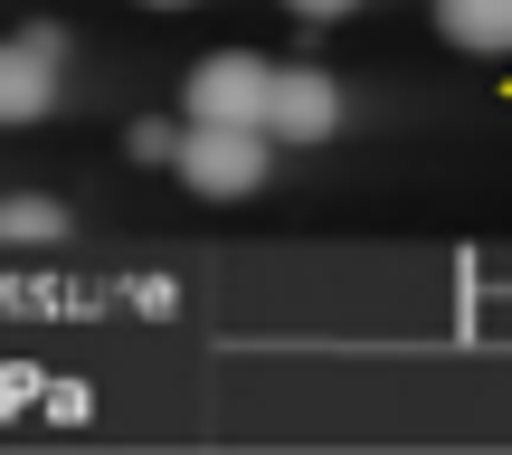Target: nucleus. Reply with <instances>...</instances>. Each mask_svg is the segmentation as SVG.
Masks as SVG:
<instances>
[{"mask_svg": "<svg viewBox=\"0 0 512 455\" xmlns=\"http://www.w3.org/2000/svg\"><path fill=\"white\" fill-rule=\"evenodd\" d=\"M57 237H67L57 200H0V247H57Z\"/></svg>", "mask_w": 512, "mask_h": 455, "instance_id": "423d86ee", "label": "nucleus"}, {"mask_svg": "<svg viewBox=\"0 0 512 455\" xmlns=\"http://www.w3.org/2000/svg\"><path fill=\"white\" fill-rule=\"evenodd\" d=\"M181 105H190V124H266L275 67H266V57H247V48H219V57H200V67H190Z\"/></svg>", "mask_w": 512, "mask_h": 455, "instance_id": "f03ea898", "label": "nucleus"}, {"mask_svg": "<svg viewBox=\"0 0 512 455\" xmlns=\"http://www.w3.org/2000/svg\"><path fill=\"white\" fill-rule=\"evenodd\" d=\"M57 57H67V29L57 19L0 38V124H38L57 105Z\"/></svg>", "mask_w": 512, "mask_h": 455, "instance_id": "7ed1b4c3", "label": "nucleus"}, {"mask_svg": "<svg viewBox=\"0 0 512 455\" xmlns=\"http://www.w3.org/2000/svg\"><path fill=\"white\" fill-rule=\"evenodd\" d=\"M437 29L475 57H512V0H437Z\"/></svg>", "mask_w": 512, "mask_h": 455, "instance_id": "39448f33", "label": "nucleus"}, {"mask_svg": "<svg viewBox=\"0 0 512 455\" xmlns=\"http://www.w3.org/2000/svg\"><path fill=\"white\" fill-rule=\"evenodd\" d=\"M181 171L200 200H247L266 181V124H181Z\"/></svg>", "mask_w": 512, "mask_h": 455, "instance_id": "f257e3e1", "label": "nucleus"}, {"mask_svg": "<svg viewBox=\"0 0 512 455\" xmlns=\"http://www.w3.org/2000/svg\"><path fill=\"white\" fill-rule=\"evenodd\" d=\"M133 162H181V133L171 124H133Z\"/></svg>", "mask_w": 512, "mask_h": 455, "instance_id": "0eeeda50", "label": "nucleus"}, {"mask_svg": "<svg viewBox=\"0 0 512 455\" xmlns=\"http://www.w3.org/2000/svg\"><path fill=\"white\" fill-rule=\"evenodd\" d=\"M332 124H342V86L323 67H275V105H266L275 143H323Z\"/></svg>", "mask_w": 512, "mask_h": 455, "instance_id": "20e7f679", "label": "nucleus"}, {"mask_svg": "<svg viewBox=\"0 0 512 455\" xmlns=\"http://www.w3.org/2000/svg\"><path fill=\"white\" fill-rule=\"evenodd\" d=\"M285 10H294V19H351L361 0H285Z\"/></svg>", "mask_w": 512, "mask_h": 455, "instance_id": "6e6552de", "label": "nucleus"}, {"mask_svg": "<svg viewBox=\"0 0 512 455\" xmlns=\"http://www.w3.org/2000/svg\"><path fill=\"white\" fill-rule=\"evenodd\" d=\"M143 10H181V0H143Z\"/></svg>", "mask_w": 512, "mask_h": 455, "instance_id": "1a4fd4ad", "label": "nucleus"}]
</instances>
